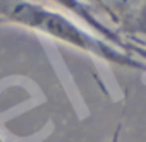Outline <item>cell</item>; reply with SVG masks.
Segmentation results:
<instances>
[{
	"mask_svg": "<svg viewBox=\"0 0 146 142\" xmlns=\"http://www.w3.org/2000/svg\"><path fill=\"white\" fill-rule=\"evenodd\" d=\"M0 19L62 41L110 65L132 70H146V63L136 60L131 53L122 51L103 38L81 28L65 14L31 0H0Z\"/></svg>",
	"mask_w": 146,
	"mask_h": 142,
	"instance_id": "obj_1",
	"label": "cell"
},
{
	"mask_svg": "<svg viewBox=\"0 0 146 142\" xmlns=\"http://www.w3.org/2000/svg\"><path fill=\"white\" fill-rule=\"evenodd\" d=\"M127 48H129V51H131V53L139 55V57H141V62H143V63H146V48H141V46L134 45V43H132V41H129V39H127Z\"/></svg>",
	"mask_w": 146,
	"mask_h": 142,
	"instance_id": "obj_4",
	"label": "cell"
},
{
	"mask_svg": "<svg viewBox=\"0 0 146 142\" xmlns=\"http://www.w3.org/2000/svg\"><path fill=\"white\" fill-rule=\"evenodd\" d=\"M52 2L57 4L60 9H64V11H67V12H70V14H74L81 22H84L91 31H95L96 36L103 38L105 41L112 43L113 46L120 48L122 51L131 53L129 48H127V39H122V36H120L117 31H113L110 26L103 24V22L96 17V14L86 5L84 0H52Z\"/></svg>",
	"mask_w": 146,
	"mask_h": 142,
	"instance_id": "obj_3",
	"label": "cell"
},
{
	"mask_svg": "<svg viewBox=\"0 0 146 142\" xmlns=\"http://www.w3.org/2000/svg\"><path fill=\"white\" fill-rule=\"evenodd\" d=\"M86 5L107 16L129 41L137 36L146 38V0H86Z\"/></svg>",
	"mask_w": 146,
	"mask_h": 142,
	"instance_id": "obj_2",
	"label": "cell"
},
{
	"mask_svg": "<svg viewBox=\"0 0 146 142\" xmlns=\"http://www.w3.org/2000/svg\"><path fill=\"white\" fill-rule=\"evenodd\" d=\"M110 142H120V125H119V127H117V130L113 132V135H112Z\"/></svg>",
	"mask_w": 146,
	"mask_h": 142,
	"instance_id": "obj_5",
	"label": "cell"
}]
</instances>
